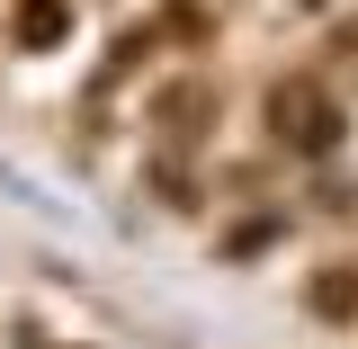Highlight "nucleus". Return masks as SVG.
<instances>
[{
  "mask_svg": "<svg viewBox=\"0 0 358 349\" xmlns=\"http://www.w3.org/2000/svg\"><path fill=\"white\" fill-rule=\"evenodd\" d=\"M268 126H278V143H296V152H331L350 117H341V108H331V99H322L305 72H296V81L268 90Z\"/></svg>",
  "mask_w": 358,
  "mask_h": 349,
  "instance_id": "obj_1",
  "label": "nucleus"
},
{
  "mask_svg": "<svg viewBox=\"0 0 358 349\" xmlns=\"http://www.w3.org/2000/svg\"><path fill=\"white\" fill-rule=\"evenodd\" d=\"M9 36H18V54L63 45L72 36V0H18V9H9Z\"/></svg>",
  "mask_w": 358,
  "mask_h": 349,
  "instance_id": "obj_2",
  "label": "nucleus"
},
{
  "mask_svg": "<svg viewBox=\"0 0 358 349\" xmlns=\"http://www.w3.org/2000/svg\"><path fill=\"white\" fill-rule=\"evenodd\" d=\"M305 9H313V0H305Z\"/></svg>",
  "mask_w": 358,
  "mask_h": 349,
  "instance_id": "obj_3",
  "label": "nucleus"
}]
</instances>
